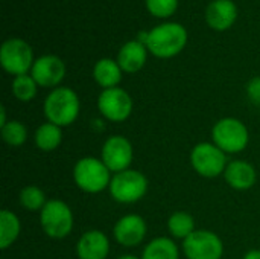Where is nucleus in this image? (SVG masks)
Masks as SVG:
<instances>
[{
  "label": "nucleus",
  "instance_id": "nucleus-1",
  "mask_svg": "<svg viewBox=\"0 0 260 259\" xmlns=\"http://www.w3.org/2000/svg\"><path fill=\"white\" fill-rule=\"evenodd\" d=\"M189 41L187 29L177 21H165L148 31L146 43L149 53L160 58L169 60L180 55Z\"/></svg>",
  "mask_w": 260,
  "mask_h": 259
},
{
  "label": "nucleus",
  "instance_id": "nucleus-2",
  "mask_svg": "<svg viewBox=\"0 0 260 259\" xmlns=\"http://www.w3.org/2000/svg\"><path fill=\"white\" fill-rule=\"evenodd\" d=\"M81 113V99L78 93L66 85H59L47 93L43 101V114L47 122L61 128L76 122Z\"/></svg>",
  "mask_w": 260,
  "mask_h": 259
},
{
  "label": "nucleus",
  "instance_id": "nucleus-3",
  "mask_svg": "<svg viewBox=\"0 0 260 259\" xmlns=\"http://www.w3.org/2000/svg\"><path fill=\"white\" fill-rule=\"evenodd\" d=\"M113 172L101 157H81L73 166V182L85 194H101L110 188Z\"/></svg>",
  "mask_w": 260,
  "mask_h": 259
},
{
  "label": "nucleus",
  "instance_id": "nucleus-4",
  "mask_svg": "<svg viewBox=\"0 0 260 259\" xmlns=\"http://www.w3.org/2000/svg\"><path fill=\"white\" fill-rule=\"evenodd\" d=\"M149 189V182L146 176L139 169H125L122 172L113 174L110 183V195L114 202L120 205H134L146 197Z\"/></svg>",
  "mask_w": 260,
  "mask_h": 259
},
{
  "label": "nucleus",
  "instance_id": "nucleus-5",
  "mask_svg": "<svg viewBox=\"0 0 260 259\" xmlns=\"http://www.w3.org/2000/svg\"><path fill=\"white\" fill-rule=\"evenodd\" d=\"M40 226L44 235L50 240L67 238L75 227V215L72 208L62 200H49L40 212Z\"/></svg>",
  "mask_w": 260,
  "mask_h": 259
},
{
  "label": "nucleus",
  "instance_id": "nucleus-6",
  "mask_svg": "<svg viewBox=\"0 0 260 259\" xmlns=\"http://www.w3.org/2000/svg\"><path fill=\"white\" fill-rule=\"evenodd\" d=\"M212 142L227 156L239 154L250 143L248 127L238 118H222L212 127Z\"/></svg>",
  "mask_w": 260,
  "mask_h": 259
},
{
  "label": "nucleus",
  "instance_id": "nucleus-7",
  "mask_svg": "<svg viewBox=\"0 0 260 259\" xmlns=\"http://www.w3.org/2000/svg\"><path fill=\"white\" fill-rule=\"evenodd\" d=\"M189 162L193 171L204 179H216L224 176L229 165L227 154L213 142L197 143L189 154Z\"/></svg>",
  "mask_w": 260,
  "mask_h": 259
},
{
  "label": "nucleus",
  "instance_id": "nucleus-8",
  "mask_svg": "<svg viewBox=\"0 0 260 259\" xmlns=\"http://www.w3.org/2000/svg\"><path fill=\"white\" fill-rule=\"evenodd\" d=\"M34 63V50L26 40L14 37L3 41L0 47V64L6 73L14 78L30 73Z\"/></svg>",
  "mask_w": 260,
  "mask_h": 259
},
{
  "label": "nucleus",
  "instance_id": "nucleus-9",
  "mask_svg": "<svg viewBox=\"0 0 260 259\" xmlns=\"http://www.w3.org/2000/svg\"><path fill=\"white\" fill-rule=\"evenodd\" d=\"M98 110L101 116L114 124H120L129 119L134 110V101L131 95L122 87H113L102 90L98 96Z\"/></svg>",
  "mask_w": 260,
  "mask_h": 259
},
{
  "label": "nucleus",
  "instance_id": "nucleus-10",
  "mask_svg": "<svg viewBox=\"0 0 260 259\" xmlns=\"http://www.w3.org/2000/svg\"><path fill=\"white\" fill-rule=\"evenodd\" d=\"M183 255L186 259H222L224 243L213 231L197 229L183 241Z\"/></svg>",
  "mask_w": 260,
  "mask_h": 259
},
{
  "label": "nucleus",
  "instance_id": "nucleus-11",
  "mask_svg": "<svg viewBox=\"0 0 260 259\" xmlns=\"http://www.w3.org/2000/svg\"><path fill=\"white\" fill-rule=\"evenodd\" d=\"M101 159L113 174L122 172L131 168L134 160V147L128 137L113 134L105 139L101 148Z\"/></svg>",
  "mask_w": 260,
  "mask_h": 259
},
{
  "label": "nucleus",
  "instance_id": "nucleus-12",
  "mask_svg": "<svg viewBox=\"0 0 260 259\" xmlns=\"http://www.w3.org/2000/svg\"><path fill=\"white\" fill-rule=\"evenodd\" d=\"M67 67L66 63L53 53H46L35 58V63L30 69V75L38 84V87L44 89H56L61 85L62 79L66 78Z\"/></svg>",
  "mask_w": 260,
  "mask_h": 259
},
{
  "label": "nucleus",
  "instance_id": "nucleus-13",
  "mask_svg": "<svg viewBox=\"0 0 260 259\" xmlns=\"http://www.w3.org/2000/svg\"><path fill=\"white\" fill-rule=\"evenodd\" d=\"M146 234L148 224L145 218L139 214H126L120 217L113 227L114 241L126 249L139 247L140 244H143Z\"/></svg>",
  "mask_w": 260,
  "mask_h": 259
},
{
  "label": "nucleus",
  "instance_id": "nucleus-14",
  "mask_svg": "<svg viewBox=\"0 0 260 259\" xmlns=\"http://www.w3.org/2000/svg\"><path fill=\"white\" fill-rule=\"evenodd\" d=\"M238 5L233 0H212L204 12L206 23L210 29L224 32L238 20Z\"/></svg>",
  "mask_w": 260,
  "mask_h": 259
},
{
  "label": "nucleus",
  "instance_id": "nucleus-15",
  "mask_svg": "<svg viewBox=\"0 0 260 259\" xmlns=\"http://www.w3.org/2000/svg\"><path fill=\"white\" fill-rule=\"evenodd\" d=\"M110 238L105 232L90 229L76 241L78 259H107L110 255Z\"/></svg>",
  "mask_w": 260,
  "mask_h": 259
},
{
  "label": "nucleus",
  "instance_id": "nucleus-16",
  "mask_svg": "<svg viewBox=\"0 0 260 259\" xmlns=\"http://www.w3.org/2000/svg\"><path fill=\"white\" fill-rule=\"evenodd\" d=\"M222 177L232 189L248 191L257 182V171L250 162L238 159L229 162Z\"/></svg>",
  "mask_w": 260,
  "mask_h": 259
},
{
  "label": "nucleus",
  "instance_id": "nucleus-17",
  "mask_svg": "<svg viewBox=\"0 0 260 259\" xmlns=\"http://www.w3.org/2000/svg\"><path fill=\"white\" fill-rule=\"evenodd\" d=\"M148 47L137 38H134L122 44L117 52L116 61L119 63L123 73H137L145 67L148 61Z\"/></svg>",
  "mask_w": 260,
  "mask_h": 259
},
{
  "label": "nucleus",
  "instance_id": "nucleus-18",
  "mask_svg": "<svg viewBox=\"0 0 260 259\" xmlns=\"http://www.w3.org/2000/svg\"><path fill=\"white\" fill-rule=\"evenodd\" d=\"M91 75H93L94 82L102 90H107V89L119 87L122 76H123V70L120 69L119 63L116 60L101 58L94 63Z\"/></svg>",
  "mask_w": 260,
  "mask_h": 259
},
{
  "label": "nucleus",
  "instance_id": "nucleus-19",
  "mask_svg": "<svg viewBox=\"0 0 260 259\" xmlns=\"http://www.w3.org/2000/svg\"><path fill=\"white\" fill-rule=\"evenodd\" d=\"M142 259H180V247L171 237H157L146 243Z\"/></svg>",
  "mask_w": 260,
  "mask_h": 259
},
{
  "label": "nucleus",
  "instance_id": "nucleus-20",
  "mask_svg": "<svg viewBox=\"0 0 260 259\" xmlns=\"http://www.w3.org/2000/svg\"><path fill=\"white\" fill-rule=\"evenodd\" d=\"M34 142L37 148L43 153H52L62 143V128L52 124L43 122L34 133Z\"/></svg>",
  "mask_w": 260,
  "mask_h": 259
},
{
  "label": "nucleus",
  "instance_id": "nucleus-21",
  "mask_svg": "<svg viewBox=\"0 0 260 259\" xmlns=\"http://www.w3.org/2000/svg\"><path fill=\"white\" fill-rule=\"evenodd\" d=\"M21 234V221L18 215L9 209L0 212V249L8 250L15 244Z\"/></svg>",
  "mask_w": 260,
  "mask_h": 259
},
{
  "label": "nucleus",
  "instance_id": "nucleus-22",
  "mask_svg": "<svg viewBox=\"0 0 260 259\" xmlns=\"http://www.w3.org/2000/svg\"><path fill=\"white\" fill-rule=\"evenodd\" d=\"M166 227H168V232H169L171 238L181 240V241H184L186 238H189L197 231V227H195V218L189 212H184V211L174 212L168 218Z\"/></svg>",
  "mask_w": 260,
  "mask_h": 259
},
{
  "label": "nucleus",
  "instance_id": "nucleus-23",
  "mask_svg": "<svg viewBox=\"0 0 260 259\" xmlns=\"http://www.w3.org/2000/svg\"><path fill=\"white\" fill-rule=\"evenodd\" d=\"M46 192L37 185H27L18 192V205L27 212H41L47 203Z\"/></svg>",
  "mask_w": 260,
  "mask_h": 259
},
{
  "label": "nucleus",
  "instance_id": "nucleus-24",
  "mask_svg": "<svg viewBox=\"0 0 260 259\" xmlns=\"http://www.w3.org/2000/svg\"><path fill=\"white\" fill-rule=\"evenodd\" d=\"M0 134H2L3 142L12 148H18V147L24 145V142L27 140V136H29L27 127L18 119H11L3 127H0Z\"/></svg>",
  "mask_w": 260,
  "mask_h": 259
},
{
  "label": "nucleus",
  "instance_id": "nucleus-25",
  "mask_svg": "<svg viewBox=\"0 0 260 259\" xmlns=\"http://www.w3.org/2000/svg\"><path fill=\"white\" fill-rule=\"evenodd\" d=\"M11 90H12V95L17 101L30 102L38 93V84L35 82V79L32 78L30 73H26V75L15 76L12 79Z\"/></svg>",
  "mask_w": 260,
  "mask_h": 259
},
{
  "label": "nucleus",
  "instance_id": "nucleus-26",
  "mask_svg": "<svg viewBox=\"0 0 260 259\" xmlns=\"http://www.w3.org/2000/svg\"><path fill=\"white\" fill-rule=\"evenodd\" d=\"M180 0H145L148 12L157 18H169L178 9Z\"/></svg>",
  "mask_w": 260,
  "mask_h": 259
},
{
  "label": "nucleus",
  "instance_id": "nucleus-27",
  "mask_svg": "<svg viewBox=\"0 0 260 259\" xmlns=\"http://www.w3.org/2000/svg\"><path fill=\"white\" fill-rule=\"evenodd\" d=\"M247 96L253 104L260 105V76H254V78H251L248 81V84H247Z\"/></svg>",
  "mask_w": 260,
  "mask_h": 259
},
{
  "label": "nucleus",
  "instance_id": "nucleus-28",
  "mask_svg": "<svg viewBox=\"0 0 260 259\" xmlns=\"http://www.w3.org/2000/svg\"><path fill=\"white\" fill-rule=\"evenodd\" d=\"M242 259H260V250L259 249H251L244 255Z\"/></svg>",
  "mask_w": 260,
  "mask_h": 259
},
{
  "label": "nucleus",
  "instance_id": "nucleus-29",
  "mask_svg": "<svg viewBox=\"0 0 260 259\" xmlns=\"http://www.w3.org/2000/svg\"><path fill=\"white\" fill-rule=\"evenodd\" d=\"M8 122V116H6V108L5 105L0 107V127H3Z\"/></svg>",
  "mask_w": 260,
  "mask_h": 259
},
{
  "label": "nucleus",
  "instance_id": "nucleus-30",
  "mask_svg": "<svg viewBox=\"0 0 260 259\" xmlns=\"http://www.w3.org/2000/svg\"><path fill=\"white\" fill-rule=\"evenodd\" d=\"M116 259H142L140 256H136V255H131V253H125V255H120Z\"/></svg>",
  "mask_w": 260,
  "mask_h": 259
}]
</instances>
